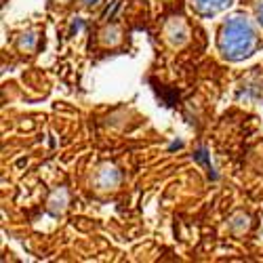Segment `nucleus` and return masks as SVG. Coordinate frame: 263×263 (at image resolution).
I'll return each instance as SVG.
<instances>
[{"instance_id":"f03ea898","label":"nucleus","mask_w":263,"mask_h":263,"mask_svg":"<svg viewBox=\"0 0 263 263\" xmlns=\"http://www.w3.org/2000/svg\"><path fill=\"white\" fill-rule=\"evenodd\" d=\"M200 5H209V7L217 9V7H221L223 3H221V0H200Z\"/></svg>"},{"instance_id":"f257e3e1","label":"nucleus","mask_w":263,"mask_h":263,"mask_svg":"<svg viewBox=\"0 0 263 263\" xmlns=\"http://www.w3.org/2000/svg\"><path fill=\"white\" fill-rule=\"evenodd\" d=\"M253 45V32L247 24H232L230 28H226V51L230 49L232 53H245L249 51Z\"/></svg>"}]
</instances>
